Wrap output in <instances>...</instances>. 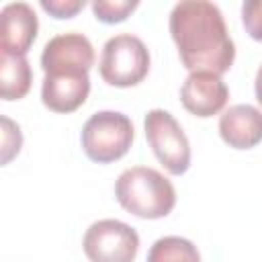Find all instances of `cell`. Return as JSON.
Wrapping results in <instances>:
<instances>
[{
    "mask_svg": "<svg viewBox=\"0 0 262 262\" xmlns=\"http://www.w3.org/2000/svg\"><path fill=\"white\" fill-rule=\"evenodd\" d=\"M170 35L180 61L190 72L225 74L235 59V43L217 4L182 0L170 12Z\"/></svg>",
    "mask_w": 262,
    "mask_h": 262,
    "instance_id": "6da1fadb",
    "label": "cell"
},
{
    "mask_svg": "<svg viewBox=\"0 0 262 262\" xmlns=\"http://www.w3.org/2000/svg\"><path fill=\"white\" fill-rule=\"evenodd\" d=\"M115 196L125 211L141 219H162L170 215L176 205L172 182L149 166L123 170L115 182Z\"/></svg>",
    "mask_w": 262,
    "mask_h": 262,
    "instance_id": "7a4b0ae2",
    "label": "cell"
},
{
    "mask_svg": "<svg viewBox=\"0 0 262 262\" xmlns=\"http://www.w3.org/2000/svg\"><path fill=\"white\" fill-rule=\"evenodd\" d=\"M133 137V123L127 115L119 111H98L84 123L80 141L92 162L111 164L129 151Z\"/></svg>",
    "mask_w": 262,
    "mask_h": 262,
    "instance_id": "3957f363",
    "label": "cell"
},
{
    "mask_svg": "<svg viewBox=\"0 0 262 262\" xmlns=\"http://www.w3.org/2000/svg\"><path fill=\"white\" fill-rule=\"evenodd\" d=\"M149 63L151 57L145 43L131 33H119L102 45L98 72L106 84L129 88L143 82Z\"/></svg>",
    "mask_w": 262,
    "mask_h": 262,
    "instance_id": "277c9868",
    "label": "cell"
},
{
    "mask_svg": "<svg viewBox=\"0 0 262 262\" xmlns=\"http://www.w3.org/2000/svg\"><path fill=\"white\" fill-rule=\"evenodd\" d=\"M143 127L147 143L160 164L172 176L184 174L190 168V143L180 123L168 111L151 108L143 119Z\"/></svg>",
    "mask_w": 262,
    "mask_h": 262,
    "instance_id": "5b68a950",
    "label": "cell"
},
{
    "mask_svg": "<svg viewBox=\"0 0 262 262\" xmlns=\"http://www.w3.org/2000/svg\"><path fill=\"white\" fill-rule=\"evenodd\" d=\"M82 248L90 262H133L139 235L119 219H98L86 229Z\"/></svg>",
    "mask_w": 262,
    "mask_h": 262,
    "instance_id": "8992f818",
    "label": "cell"
},
{
    "mask_svg": "<svg viewBox=\"0 0 262 262\" xmlns=\"http://www.w3.org/2000/svg\"><path fill=\"white\" fill-rule=\"evenodd\" d=\"M94 66V47L82 33H59L51 37L41 53L45 74H88Z\"/></svg>",
    "mask_w": 262,
    "mask_h": 262,
    "instance_id": "52a82bcc",
    "label": "cell"
},
{
    "mask_svg": "<svg viewBox=\"0 0 262 262\" xmlns=\"http://www.w3.org/2000/svg\"><path fill=\"white\" fill-rule=\"evenodd\" d=\"M229 100V88L219 74L213 72H190L180 88L182 106L201 119L213 117L223 111Z\"/></svg>",
    "mask_w": 262,
    "mask_h": 262,
    "instance_id": "ba28073f",
    "label": "cell"
},
{
    "mask_svg": "<svg viewBox=\"0 0 262 262\" xmlns=\"http://www.w3.org/2000/svg\"><path fill=\"white\" fill-rule=\"evenodd\" d=\"M39 20L31 4L10 2L0 12V53L27 55L37 39Z\"/></svg>",
    "mask_w": 262,
    "mask_h": 262,
    "instance_id": "9c48e42d",
    "label": "cell"
},
{
    "mask_svg": "<svg viewBox=\"0 0 262 262\" xmlns=\"http://www.w3.org/2000/svg\"><path fill=\"white\" fill-rule=\"evenodd\" d=\"M90 94L88 74H45L41 84V100L53 113H74Z\"/></svg>",
    "mask_w": 262,
    "mask_h": 262,
    "instance_id": "30bf717a",
    "label": "cell"
},
{
    "mask_svg": "<svg viewBox=\"0 0 262 262\" xmlns=\"http://www.w3.org/2000/svg\"><path fill=\"white\" fill-rule=\"evenodd\" d=\"M219 135L233 149H250L262 141V111L233 104L219 117Z\"/></svg>",
    "mask_w": 262,
    "mask_h": 262,
    "instance_id": "8fae6325",
    "label": "cell"
},
{
    "mask_svg": "<svg viewBox=\"0 0 262 262\" xmlns=\"http://www.w3.org/2000/svg\"><path fill=\"white\" fill-rule=\"evenodd\" d=\"M33 72L25 55L0 53V96L4 100H20L31 90Z\"/></svg>",
    "mask_w": 262,
    "mask_h": 262,
    "instance_id": "7c38bea8",
    "label": "cell"
},
{
    "mask_svg": "<svg viewBox=\"0 0 262 262\" xmlns=\"http://www.w3.org/2000/svg\"><path fill=\"white\" fill-rule=\"evenodd\" d=\"M147 262H201V254L190 239L180 235H164L151 244Z\"/></svg>",
    "mask_w": 262,
    "mask_h": 262,
    "instance_id": "4fadbf2b",
    "label": "cell"
},
{
    "mask_svg": "<svg viewBox=\"0 0 262 262\" xmlns=\"http://www.w3.org/2000/svg\"><path fill=\"white\" fill-rule=\"evenodd\" d=\"M137 6H139L137 0H96L92 2V12L100 23L115 25V23H123Z\"/></svg>",
    "mask_w": 262,
    "mask_h": 262,
    "instance_id": "5bb4252c",
    "label": "cell"
},
{
    "mask_svg": "<svg viewBox=\"0 0 262 262\" xmlns=\"http://www.w3.org/2000/svg\"><path fill=\"white\" fill-rule=\"evenodd\" d=\"M23 145V133L16 123L8 117H2V164H8Z\"/></svg>",
    "mask_w": 262,
    "mask_h": 262,
    "instance_id": "9a60e30c",
    "label": "cell"
},
{
    "mask_svg": "<svg viewBox=\"0 0 262 262\" xmlns=\"http://www.w3.org/2000/svg\"><path fill=\"white\" fill-rule=\"evenodd\" d=\"M242 23L254 41H262V0H246L242 4Z\"/></svg>",
    "mask_w": 262,
    "mask_h": 262,
    "instance_id": "2e32d148",
    "label": "cell"
},
{
    "mask_svg": "<svg viewBox=\"0 0 262 262\" xmlns=\"http://www.w3.org/2000/svg\"><path fill=\"white\" fill-rule=\"evenodd\" d=\"M84 6V0H41V8L55 18H72Z\"/></svg>",
    "mask_w": 262,
    "mask_h": 262,
    "instance_id": "e0dca14e",
    "label": "cell"
},
{
    "mask_svg": "<svg viewBox=\"0 0 262 262\" xmlns=\"http://www.w3.org/2000/svg\"><path fill=\"white\" fill-rule=\"evenodd\" d=\"M254 92H256V100L262 104V66L256 72V80H254Z\"/></svg>",
    "mask_w": 262,
    "mask_h": 262,
    "instance_id": "ac0fdd59",
    "label": "cell"
}]
</instances>
